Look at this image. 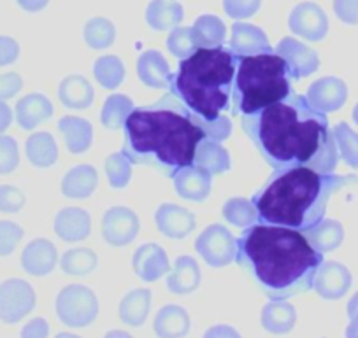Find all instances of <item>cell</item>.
Wrapping results in <instances>:
<instances>
[{
  "mask_svg": "<svg viewBox=\"0 0 358 338\" xmlns=\"http://www.w3.org/2000/svg\"><path fill=\"white\" fill-rule=\"evenodd\" d=\"M313 288L323 300L343 298L351 288L350 270L343 263H337V261L322 263V267L316 272Z\"/></svg>",
  "mask_w": 358,
  "mask_h": 338,
  "instance_id": "cell-13",
  "label": "cell"
},
{
  "mask_svg": "<svg viewBox=\"0 0 358 338\" xmlns=\"http://www.w3.org/2000/svg\"><path fill=\"white\" fill-rule=\"evenodd\" d=\"M346 309H348V317H350V319H353L355 316H358V293H355L353 298L350 300Z\"/></svg>",
  "mask_w": 358,
  "mask_h": 338,
  "instance_id": "cell-54",
  "label": "cell"
},
{
  "mask_svg": "<svg viewBox=\"0 0 358 338\" xmlns=\"http://www.w3.org/2000/svg\"><path fill=\"white\" fill-rule=\"evenodd\" d=\"M223 216L230 224H236L239 228H248L257 221V209L253 202L246 198H230L223 205Z\"/></svg>",
  "mask_w": 358,
  "mask_h": 338,
  "instance_id": "cell-40",
  "label": "cell"
},
{
  "mask_svg": "<svg viewBox=\"0 0 358 338\" xmlns=\"http://www.w3.org/2000/svg\"><path fill=\"white\" fill-rule=\"evenodd\" d=\"M332 132L339 158H343L344 163L350 165L351 168H358V133L353 132L348 123H339Z\"/></svg>",
  "mask_w": 358,
  "mask_h": 338,
  "instance_id": "cell-39",
  "label": "cell"
},
{
  "mask_svg": "<svg viewBox=\"0 0 358 338\" xmlns=\"http://www.w3.org/2000/svg\"><path fill=\"white\" fill-rule=\"evenodd\" d=\"M167 47L179 60H185V58H188L199 50L194 43V37H192V29H188V27L172 29L171 36L167 39Z\"/></svg>",
  "mask_w": 358,
  "mask_h": 338,
  "instance_id": "cell-42",
  "label": "cell"
},
{
  "mask_svg": "<svg viewBox=\"0 0 358 338\" xmlns=\"http://www.w3.org/2000/svg\"><path fill=\"white\" fill-rule=\"evenodd\" d=\"M229 47L236 57L273 53V46L268 43L264 30L250 25V23H234L232 39H230Z\"/></svg>",
  "mask_w": 358,
  "mask_h": 338,
  "instance_id": "cell-15",
  "label": "cell"
},
{
  "mask_svg": "<svg viewBox=\"0 0 358 338\" xmlns=\"http://www.w3.org/2000/svg\"><path fill=\"white\" fill-rule=\"evenodd\" d=\"M57 314L64 324L71 328H85L95 321L99 314V300L86 286L72 284L60 291L57 298Z\"/></svg>",
  "mask_w": 358,
  "mask_h": 338,
  "instance_id": "cell-7",
  "label": "cell"
},
{
  "mask_svg": "<svg viewBox=\"0 0 358 338\" xmlns=\"http://www.w3.org/2000/svg\"><path fill=\"white\" fill-rule=\"evenodd\" d=\"M202 338H243L239 335V331L232 326H227V324H218V326L209 328L204 333Z\"/></svg>",
  "mask_w": 358,
  "mask_h": 338,
  "instance_id": "cell-51",
  "label": "cell"
},
{
  "mask_svg": "<svg viewBox=\"0 0 358 338\" xmlns=\"http://www.w3.org/2000/svg\"><path fill=\"white\" fill-rule=\"evenodd\" d=\"M288 65L278 53L236 57L232 84V115H255L292 95Z\"/></svg>",
  "mask_w": 358,
  "mask_h": 338,
  "instance_id": "cell-6",
  "label": "cell"
},
{
  "mask_svg": "<svg viewBox=\"0 0 358 338\" xmlns=\"http://www.w3.org/2000/svg\"><path fill=\"white\" fill-rule=\"evenodd\" d=\"M201 284V268L192 256H179L167 277V288L174 295H188Z\"/></svg>",
  "mask_w": 358,
  "mask_h": 338,
  "instance_id": "cell-23",
  "label": "cell"
},
{
  "mask_svg": "<svg viewBox=\"0 0 358 338\" xmlns=\"http://www.w3.org/2000/svg\"><path fill=\"white\" fill-rule=\"evenodd\" d=\"M106 174H108L109 184L115 189H122L129 184L132 175V165L123 153H115L106 160Z\"/></svg>",
  "mask_w": 358,
  "mask_h": 338,
  "instance_id": "cell-41",
  "label": "cell"
},
{
  "mask_svg": "<svg viewBox=\"0 0 358 338\" xmlns=\"http://www.w3.org/2000/svg\"><path fill=\"white\" fill-rule=\"evenodd\" d=\"M122 153L130 163L151 165L167 177L194 165L195 151L206 132L195 115L172 91L157 103L130 112Z\"/></svg>",
  "mask_w": 358,
  "mask_h": 338,
  "instance_id": "cell-3",
  "label": "cell"
},
{
  "mask_svg": "<svg viewBox=\"0 0 358 338\" xmlns=\"http://www.w3.org/2000/svg\"><path fill=\"white\" fill-rule=\"evenodd\" d=\"M50 324L43 317H36L22 330V338H48Z\"/></svg>",
  "mask_w": 358,
  "mask_h": 338,
  "instance_id": "cell-50",
  "label": "cell"
},
{
  "mask_svg": "<svg viewBox=\"0 0 358 338\" xmlns=\"http://www.w3.org/2000/svg\"><path fill=\"white\" fill-rule=\"evenodd\" d=\"M353 119H355V123L358 125V103L355 105V109H353Z\"/></svg>",
  "mask_w": 358,
  "mask_h": 338,
  "instance_id": "cell-58",
  "label": "cell"
},
{
  "mask_svg": "<svg viewBox=\"0 0 358 338\" xmlns=\"http://www.w3.org/2000/svg\"><path fill=\"white\" fill-rule=\"evenodd\" d=\"M58 128H60L62 135H64L65 142H67V149L71 153H85L92 146L94 130H92V125L86 119L74 118V116H65L58 123Z\"/></svg>",
  "mask_w": 358,
  "mask_h": 338,
  "instance_id": "cell-29",
  "label": "cell"
},
{
  "mask_svg": "<svg viewBox=\"0 0 358 338\" xmlns=\"http://www.w3.org/2000/svg\"><path fill=\"white\" fill-rule=\"evenodd\" d=\"M94 74L95 79L101 82V86L108 89H115L125 79V67H123V61L118 57L109 54V57H102L95 61Z\"/></svg>",
  "mask_w": 358,
  "mask_h": 338,
  "instance_id": "cell-36",
  "label": "cell"
},
{
  "mask_svg": "<svg viewBox=\"0 0 358 338\" xmlns=\"http://www.w3.org/2000/svg\"><path fill=\"white\" fill-rule=\"evenodd\" d=\"M92 221L86 210L78 207H67L58 212L55 219V232L65 242H79L90 235Z\"/></svg>",
  "mask_w": 358,
  "mask_h": 338,
  "instance_id": "cell-19",
  "label": "cell"
},
{
  "mask_svg": "<svg viewBox=\"0 0 358 338\" xmlns=\"http://www.w3.org/2000/svg\"><path fill=\"white\" fill-rule=\"evenodd\" d=\"M25 205V195L15 186H0V212H18Z\"/></svg>",
  "mask_w": 358,
  "mask_h": 338,
  "instance_id": "cell-46",
  "label": "cell"
},
{
  "mask_svg": "<svg viewBox=\"0 0 358 338\" xmlns=\"http://www.w3.org/2000/svg\"><path fill=\"white\" fill-rule=\"evenodd\" d=\"M55 338H81V337H78V335H72V333H58Z\"/></svg>",
  "mask_w": 358,
  "mask_h": 338,
  "instance_id": "cell-57",
  "label": "cell"
},
{
  "mask_svg": "<svg viewBox=\"0 0 358 338\" xmlns=\"http://www.w3.org/2000/svg\"><path fill=\"white\" fill-rule=\"evenodd\" d=\"M20 46L11 37H0V67L11 65L18 60Z\"/></svg>",
  "mask_w": 358,
  "mask_h": 338,
  "instance_id": "cell-49",
  "label": "cell"
},
{
  "mask_svg": "<svg viewBox=\"0 0 358 338\" xmlns=\"http://www.w3.org/2000/svg\"><path fill=\"white\" fill-rule=\"evenodd\" d=\"M194 165L199 168H204L211 175L223 174L230 168V154L218 140L206 137L195 151Z\"/></svg>",
  "mask_w": 358,
  "mask_h": 338,
  "instance_id": "cell-28",
  "label": "cell"
},
{
  "mask_svg": "<svg viewBox=\"0 0 358 338\" xmlns=\"http://www.w3.org/2000/svg\"><path fill=\"white\" fill-rule=\"evenodd\" d=\"M139 233V219L127 207H113L102 219V235L106 242L115 247L129 246Z\"/></svg>",
  "mask_w": 358,
  "mask_h": 338,
  "instance_id": "cell-11",
  "label": "cell"
},
{
  "mask_svg": "<svg viewBox=\"0 0 358 338\" xmlns=\"http://www.w3.org/2000/svg\"><path fill=\"white\" fill-rule=\"evenodd\" d=\"M195 249L202 260L215 268L227 267L237 256V240L222 224H211L201 233L195 242Z\"/></svg>",
  "mask_w": 358,
  "mask_h": 338,
  "instance_id": "cell-8",
  "label": "cell"
},
{
  "mask_svg": "<svg viewBox=\"0 0 358 338\" xmlns=\"http://www.w3.org/2000/svg\"><path fill=\"white\" fill-rule=\"evenodd\" d=\"M190 331V316L179 305H165L155 317L158 338H183Z\"/></svg>",
  "mask_w": 358,
  "mask_h": 338,
  "instance_id": "cell-24",
  "label": "cell"
},
{
  "mask_svg": "<svg viewBox=\"0 0 358 338\" xmlns=\"http://www.w3.org/2000/svg\"><path fill=\"white\" fill-rule=\"evenodd\" d=\"M288 27L295 36L318 43V41L325 39L327 32H329V18L318 4L302 2L292 11L290 18H288Z\"/></svg>",
  "mask_w": 358,
  "mask_h": 338,
  "instance_id": "cell-10",
  "label": "cell"
},
{
  "mask_svg": "<svg viewBox=\"0 0 358 338\" xmlns=\"http://www.w3.org/2000/svg\"><path fill=\"white\" fill-rule=\"evenodd\" d=\"M334 13L346 25H358V0H334Z\"/></svg>",
  "mask_w": 358,
  "mask_h": 338,
  "instance_id": "cell-47",
  "label": "cell"
},
{
  "mask_svg": "<svg viewBox=\"0 0 358 338\" xmlns=\"http://www.w3.org/2000/svg\"><path fill=\"white\" fill-rule=\"evenodd\" d=\"M150 289H134L120 303V319L129 326H143L150 314Z\"/></svg>",
  "mask_w": 358,
  "mask_h": 338,
  "instance_id": "cell-33",
  "label": "cell"
},
{
  "mask_svg": "<svg viewBox=\"0 0 358 338\" xmlns=\"http://www.w3.org/2000/svg\"><path fill=\"white\" fill-rule=\"evenodd\" d=\"M116 29L109 20L92 18L85 27V41L94 50H106L115 43Z\"/></svg>",
  "mask_w": 358,
  "mask_h": 338,
  "instance_id": "cell-38",
  "label": "cell"
},
{
  "mask_svg": "<svg viewBox=\"0 0 358 338\" xmlns=\"http://www.w3.org/2000/svg\"><path fill=\"white\" fill-rule=\"evenodd\" d=\"M20 8L25 9L29 13H37L43 11L48 4H50V0H18Z\"/></svg>",
  "mask_w": 358,
  "mask_h": 338,
  "instance_id": "cell-53",
  "label": "cell"
},
{
  "mask_svg": "<svg viewBox=\"0 0 358 338\" xmlns=\"http://www.w3.org/2000/svg\"><path fill=\"white\" fill-rule=\"evenodd\" d=\"M23 81L16 72H9V74L0 75V100L11 98L16 93L22 89Z\"/></svg>",
  "mask_w": 358,
  "mask_h": 338,
  "instance_id": "cell-48",
  "label": "cell"
},
{
  "mask_svg": "<svg viewBox=\"0 0 358 338\" xmlns=\"http://www.w3.org/2000/svg\"><path fill=\"white\" fill-rule=\"evenodd\" d=\"M192 37L197 47L223 46L227 37V27L218 16L202 15L192 27Z\"/></svg>",
  "mask_w": 358,
  "mask_h": 338,
  "instance_id": "cell-31",
  "label": "cell"
},
{
  "mask_svg": "<svg viewBox=\"0 0 358 338\" xmlns=\"http://www.w3.org/2000/svg\"><path fill=\"white\" fill-rule=\"evenodd\" d=\"M97 170L92 165H78L65 174L62 181V193L72 200L88 198L97 188Z\"/></svg>",
  "mask_w": 358,
  "mask_h": 338,
  "instance_id": "cell-25",
  "label": "cell"
},
{
  "mask_svg": "<svg viewBox=\"0 0 358 338\" xmlns=\"http://www.w3.org/2000/svg\"><path fill=\"white\" fill-rule=\"evenodd\" d=\"M22 239L23 230L18 224L11 221H0V256L11 254Z\"/></svg>",
  "mask_w": 358,
  "mask_h": 338,
  "instance_id": "cell-44",
  "label": "cell"
},
{
  "mask_svg": "<svg viewBox=\"0 0 358 338\" xmlns=\"http://www.w3.org/2000/svg\"><path fill=\"white\" fill-rule=\"evenodd\" d=\"M20 163L18 144L13 137L0 135V174H11Z\"/></svg>",
  "mask_w": 358,
  "mask_h": 338,
  "instance_id": "cell-43",
  "label": "cell"
},
{
  "mask_svg": "<svg viewBox=\"0 0 358 338\" xmlns=\"http://www.w3.org/2000/svg\"><path fill=\"white\" fill-rule=\"evenodd\" d=\"M134 272L143 279L144 282H155L167 274L169 258L165 251L157 244H144L143 247L134 254Z\"/></svg>",
  "mask_w": 358,
  "mask_h": 338,
  "instance_id": "cell-18",
  "label": "cell"
},
{
  "mask_svg": "<svg viewBox=\"0 0 358 338\" xmlns=\"http://www.w3.org/2000/svg\"><path fill=\"white\" fill-rule=\"evenodd\" d=\"M53 116V105L41 93H30L16 103V119L25 130H34Z\"/></svg>",
  "mask_w": 358,
  "mask_h": 338,
  "instance_id": "cell-21",
  "label": "cell"
},
{
  "mask_svg": "<svg viewBox=\"0 0 358 338\" xmlns=\"http://www.w3.org/2000/svg\"><path fill=\"white\" fill-rule=\"evenodd\" d=\"M104 338H134L132 335L127 333V331H120V330H113L106 335Z\"/></svg>",
  "mask_w": 358,
  "mask_h": 338,
  "instance_id": "cell-56",
  "label": "cell"
},
{
  "mask_svg": "<svg viewBox=\"0 0 358 338\" xmlns=\"http://www.w3.org/2000/svg\"><path fill=\"white\" fill-rule=\"evenodd\" d=\"M262 0H223V9L234 20H244L257 15Z\"/></svg>",
  "mask_w": 358,
  "mask_h": 338,
  "instance_id": "cell-45",
  "label": "cell"
},
{
  "mask_svg": "<svg viewBox=\"0 0 358 338\" xmlns=\"http://www.w3.org/2000/svg\"><path fill=\"white\" fill-rule=\"evenodd\" d=\"M306 239L320 253H329L337 249L344 240V228L339 221L322 219L315 228L304 232Z\"/></svg>",
  "mask_w": 358,
  "mask_h": 338,
  "instance_id": "cell-30",
  "label": "cell"
},
{
  "mask_svg": "<svg viewBox=\"0 0 358 338\" xmlns=\"http://www.w3.org/2000/svg\"><path fill=\"white\" fill-rule=\"evenodd\" d=\"M276 53L287 61L292 79L308 78V75L315 74L320 67L318 53L299 43L297 39H292V37L281 39V43L278 44Z\"/></svg>",
  "mask_w": 358,
  "mask_h": 338,
  "instance_id": "cell-12",
  "label": "cell"
},
{
  "mask_svg": "<svg viewBox=\"0 0 358 338\" xmlns=\"http://www.w3.org/2000/svg\"><path fill=\"white\" fill-rule=\"evenodd\" d=\"M58 96L71 109H86L94 102V88L83 75H69L62 81Z\"/></svg>",
  "mask_w": 358,
  "mask_h": 338,
  "instance_id": "cell-32",
  "label": "cell"
},
{
  "mask_svg": "<svg viewBox=\"0 0 358 338\" xmlns=\"http://www.w3.org/2000/svg\"><path fill=\"white\" fill-rule=\"evenodd\" d=\"M297 323V312L294 305L285 300H273L262 309V326L273 335H285L294 330Z\"/></svg>",
  "mask_w": 358,
  "mask_h": 338,
  "instance_id": "cell-26",
  "label": "cell"
},
{
  "mask_svg": "<svg viewBox=\"0 0 358 338\" xmlns=\"http://www.w3.org/2000/svg\"><path fill=\"white\" fill-rule=\"evenodd\" d=\"M60 267L69 275H88L97 267V254L92 249H72L62 256Z\"/></svg>",
  "mask_w": 358,
  "mask_h": 338,
  "instance_id": "cell-37",
  "label": "cell"
},
{
  "mask_svg": "<svg viewBox=\"0 0 358 338\" xmlns=\"http://www.w3.org/2000/svg\"><path fill=\"white\" fill-rule=\"evenodd\" d=\"M346 338H358V316H355L346 328Z\"/></svg>",
  "mask_w": 358,
  "mask_h": 338,
  "instance_id": "cell-55",
  "label": "cell"
},
{
  "mask_svg": "<svg viewBox=\"0 0 358 338\" xmlns=\"http://www.w3.org/2000/svg\"><path fill=\"white\" fill-rule=\"evenodd\" d=\"M11 122H13L11 107H9L4 100H0V133L9 128Z\"/></svg>",
  "mask_w": 358,
  "mask_h": 338,
  "instance_id": "cell-52",
  "label": "cell"
},
{
  "mask_svg": "<svg viewBox=\"0 0 358 338\" xmlns=\"http://www.w3.org/2000/svg\"><path fill=\"white\" fill-rule=\"evenodd\" d=\"M246 135L264 160L276 170L308 167L332 174L339 161L334 132L325 112L315 109L308 96L292 93L255 115L241 116Z\"/></svg>",
  "mask_w": 358,
  "mask_h": 338,
  "instance_id": "cell-1",
  "label": "cell"
},
{
  "mask_svg": "<svg viewBox=\"0 0 358 338\" xmlns=\"http://www.w3.org/2000/svg\"><path fill=\"white\" fill-rule=\"evenodd\" d=\"M36 307V293L29 282L9 279L0 284V321L15 324Z\"/></svg>",
  "mask_w": 358,
  "mask_h": 338,
  "instance_id": "cell-9",
  "label": "cell"
},
{
  "mask_svg": "<svg viewBox=\"0 0 358 338\" xmlns=\"http://www.w3.org/2000/svg\"><path fill=\"white\" fill-rule=\"evenodd\" d=\"M134 110V102L127 95H111L102 107L101 122L106 128L120 130Z\"/></svg>",
  "mask_w": 358,
  "mask_h": 338,
  "instance_id": "cell-35",
  "label": "cell"
},
{
  "mask_svg": "<svg viewBox=\"0 0 358 338\" xmlns=\"http://www.w3.org/2000/svg\"><path fill=\"white\" fill-rule=\"evenodd\" d=\"M137 74L141 81L150 88H169L172 72L160 51H144L137 61Z\"/></svg>",
  "mask_w": 358,
  "mask_h": 338,
  "instance_id": "cell-22",
  "label": "cell"
},
{
  "mask_svg": "<svg viewBox=\"0 0 358 338\" xmlns=\"http://www.w3.org/2000/svg\"><path fill=\"white\" fill-rule=\"evenodd\" d=\"M172 179L176 193L190 202H204L211 193V174L195 165L181 168Z\"/></svg>",
  "mask_w": 358,
  "mask_h": 338,
  "instance_id": "cell-17",
  "label": "cell"
},
{
  "mask_svg": "<svg viewBox=\"0 0 358 338\" xmlns=\"http://www.w3.org/2000/svg\"><path fill=\"white\" fill-rule=\"evenodd\" d=\"M155 219H157L158 230L171 239H183L195 230L194 214L174 203H164L158 207Z\"/></svg>",
  "mask_w": 358,
  "mask_h": 338,
  "instance_id": "cell-16",
  "label": "cell"
},
{
  "mask_svg": "<svg viewBox=\"0 0 358 338\" xmlns=\"http://www.w3.org/2000/svg\"><path fill=\"white\" fill-rule=\"evenodd\" d=\"M27 158L36 167H51L58 158V146L53 137L48 132L34 133L27 140Z\"/></svg>",
  "mask_w": 358,
  "mask_h": 338,
  "instance_id": "cell-34",
  "label": "cell"
},
{
  "mask_svg": "<svg viewBox=\"0 0 358 338\" xmlns=\"http://www.w3.org/2000/svg\"><path fill=\"white\" fill-rule=\"evenodd\" d=\"M236 54L230 47H199L194 54L179 61L178 72L172 74L171 91L178 96L197 118L208 139H229L232 123L222 116L232 96Z\"/></svg>",
  "mask_w": 358,
  "mask_h": 338,
  "instance_id": "cell-5",
  "label": "cell"
},
{
  "mask_svg": "<svg viewBox=\"0 0 358 338\" xmlns=\"http://www.w3.org/2000/svg\"><path fill=\"white\" fill-rule=\"evenodd\" d=\"M357 175L322 174L308 167L281 168L253 196L257 221L308 232L323 219L329 198L344 186L357 184Z\"/></svg>",
  "mask_w": 358,
  "mask_h": 338,
  "instance_id": "cell-4",
  "label": "cell"
},
{
  "mask_svg": "<svg viewBox=\"0 0 358 338\" xmlns=\"http://www.w3.org/2000/svg\"><path fill=\"white\" fill-rule=\"evenodd\" d=\"M183 6L178 4L176 0H153L146 9L148 25L158 32L176 29V27H179V23L183 22Z\"/></svg>",
  "mask_w": 358,
  "mask_h": 338,
  "instance_id": "cell-27",
  "label": "cell"
},
{
  "mask_svg": "<svg viewBox=\"0 0 358 338\" xmlns=\"http://www.w3.org/2000/svg\"><path fill=\"white\" fill-rule=\"evenodd\" d=\"M236 260L268 298L287 300L313 288L323 253L302 232L258 223L239 237Z\"/></svg>",
  "mask_w": 358,
  "mask_h": 338,
  "instance_id": "cell-2",
  "label": "cell"
},
{
  "mask_svg": "<svg viewBox=\"0 0 358 338\" xmlns=\"http://www.w3.org/2000/svg\"><path fill=\"white\" fill-rule=\"evenodd\" d=\"M348 88L343 79L322 78L313 82L308 89V100L315 109L322 112H332L346 103Z\"/></svg>",
  "mask_w": 358,
  "mask_h": 338,
  "instance_id": "cell-14",
  "label": "cell"
},
{
  "mask_svg": "<svg viewBox=\"0 0 358 338\" xmlns=\"http://www.w3.org/2000/svg\"><path fill=\"white\" fill-rule=\"evenodd\" d=\"M22 265L25 272L36 277L51 274L57 265V247L46 239L32 240L23 251Z\"/></svg>",
  "mask_w": 358,
  "mask_h": 338,
  "instance_id": "cell-20",
  "label": "cell"
}]
</instances>
